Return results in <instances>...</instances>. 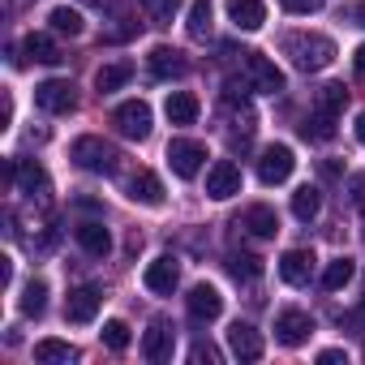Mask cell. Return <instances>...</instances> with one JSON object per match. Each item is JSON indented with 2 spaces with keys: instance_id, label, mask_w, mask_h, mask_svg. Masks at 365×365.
Instances as JSON below:
<instances>
[{
  "instance_id": "cell-26",
  "label": "cell",
  "mask_w": 365,
  "mask_h": 365,
  "mask_svg": "<svg viewBox=\"0 0 365 365\" xmlns=\"http://www.w3.org/2000/svg\"><path fill=\"white\" fill-rule=\"evenodd\" d=\"M318 211H322V194H318L314 185H301V190L292 194V215H297L301 224H309Z\"/></svg>"
},
{
  "instance_id": "cell-10",
  "label": "cell",
  "mask_w": 365,
  "mask_h": 365,
  "mask_svg": "<svg viewBox=\"0 0 365 365\" xmlns=\"http://www.w3.org/2000/svg\"><path fill=\"white\" fill-rule=\"evenodd\" d=\"M185 309H190L194 322H215V318L224 314V297H220V288H211V284H194L190 297H185Z\"/></svg>"
},
{
  "instance_id": "cell-46",
  "label": "cell",
  "mask_w": 365,
  "mask_h": 365,
  "mask_svg": "<svg viewBox=\"0 0 365 365\" xmlns=\"http://www.w3.org/2000/svg\"><path fill=\"white\" fill-rule=\"evenodd\" d=\"M78 5H99V0H78Z\"/></svg>"
},
{
  "instance_id": "cell-6",
  "label": "cell",
  "mask_w": 365,
  "mask_h": 365,
  "mask_svg": "<svg viewBox=\"0 0 365 365\" xmlns=\"http://www.w3.org/2000/svg\"><path fill=\"white\" fill-rule=\"evenodd\" d=\"M112 125L120 129V138L142 142V138H150V108H146L142 99H129V103H120V108L112 112Z\"/></svg>"
},
{
  "instance_id": "cell-34",
  "label": "cell",
  "mask_w": 365,
  "mask_h": 365,
  "mask_svg": "<svg viewBox=\"0 0 365 365\" xmlns=\"http://www.w3.org/2000/svg\"><path fill=\"white\" fill-rule=\"evenodd\" d=\"M129 339H133V335H129V327H125L120 318L103 322V344H108L112 352H125V348H129Z\"/></svg>"
},
{
  "instance_id": "cell-39",
  "label": "cell",
  "mask_w": 365,
  "mask_h": 365,
  "mask_svg": "<svg viewBox=\"0 0 365 365\" xmlns=\"http://www.w3.org/2000/svg\"><path fill=\"white\" fill-rule=\"evenodd\" d=\"M318 361H322V365H339V361H348V356H344L339 348H322V352H318Z\"/></svg>"
},
{
  "instance_id": "cell-44",
  "label": "cell",
  "mask_w": 365,
  "mask_h": 365,
  "mask_svg": "<svg viewBox=\"0 0 365 365\" xmlns=\"http://www.w3.org/2000/svg\"><path fill=\"white\" fill-rule=\"evenodd\" d=\"M356 138H361V146H365V112L356 116Z\"/></svg>"
},
{
  "instance_id": "cell-20",
  "label": "cell",
  "mask_w": 365,
  "mask_h": 365,
  "mask_svg": "<svg viewBox=\"0 0 365 365\" xmlns=\"http://www.w3.org/2000/svg\"><path fill=\"white\" fill-rule=\"evenodd\" d=\"M146 65H150V73H155V78H180V73H185V56H180L176 48H168V43L150 48Z\"/></svg>"
},
{
  "instance_id": "cell-23",
  "label": "cell",
  "mask_w": 365,
  "mask_h": 365,
  "mask_svg": "<svg viewBox=\"0 0 365 365\" xmlns=\"http://www.w3.org/2000/svg\"><path fill=\"white\" fill-rule=\"evenodd\" d=\"M129 78H133V65H129V61H112V65H103V69L95 73V86H99V95H112V91H120Z\"/></svg>"
},
{
  "instance_id": "cell-8",
  "label": "cell",
  "mask_w": 365,
  "mask_h": 365,
  "mask_svg": "<svg viewBox=\"0 0 365 365\" xmlns=\"http://www.w3.org/2000/svg\"><path fill=\"white\" fill-rule=\"evenodd\" d=\"M309 335H314V318H309L305 309H284V314L275 318V339H279L284 348H301Z\"/></svg>"
},
{
  "instance_id": "cell-41",
  "label": "cell",
  "mask_w": 365,
  "mask_h": 365,
  "mask_svg": "<svg viewBox=\"0 0 365 365\" xmlns=\"http://www.w3.org/2000/svg\"><path fill=\"white\" fill-rule=\"evenodd\" d=\"M9 120H14V99L5 95V108H0V129H9Z\"/></svg>"
},
{
  "instance_id": "cell-11",
  "label": "cell",
  "mask_w": 365,
  "mask_h": 365,
  "mask_svg": "<svg viewBox=\"0 0 365 365\" xmlns=\"http://www.w3.org/2000/svg\"><path fill=\"white\" fill-rule=\"evenodd\" d=\"M146 288L155 292V297H172L176 292V284H180V262L172 258V254H163V258H155L150 267H146Z\"/></svg>"
},
{
  "instance_id": "cell-45",
  "label": "cell",
  "mask_w": 365,
  "mask_h": 365,
  "mask_svg": "<svg viewBox=\"0 0 365 365\" xmlns=\"http://www.w3.org/2000/svg\"><path fill=\"white\" fill-rule=\"evenodd\" d=\"M356 22L365 26V0H361V5H356Z\"/></svg>"
},
{
  "instance_id": "cell-36",
  "label": "cell",
  "mask_w": 365,
  "mask_h": 365,
  "mask_svg": "<svg viewBox=\"0 0 365 365\" xmlns=\"http://www.w3.org/2000/svg\"><path fill=\"white\" fill-rule=\"evenodd\" d=\"M190 361H194V365H215V361H220V348H215V344H194V348H190Z\"/></svg>"
},
{
  "instance_id": "cell-29",
  "label": "cell",
  "mask_w": 365,
  "mask_h": 365,
  "mask_svg": "<svg viewBox=\"0 0 365 365\" xmlns=\"http://www.w3.org/2000/svg\"><path fill=\"white\" fill-rule=\"evenodd\" d=\"M43 309H48V284L43 279H31L26 292H22V314L26 318H39Z\"/></svg>"
},
{
  "instance_id": "cell-18",
  "label": "cell",
  "mask_w": 365,
  "mask_h": 365,
  "mask_svg": "<svg viewBox=\"0 0 365 365\" xmlns=\"http://www.w3.org/2000/svg\"><path fill=\"white\" fill-rule=\"evenodd\" d=\"M228 22L237 31H258L267 22V5L262 0H228Z\"/></svg>"
},
{
  "instance_id": "cell-42",
  "label": "cell",
  "mask_w": 365,
  "mask_h": 365,
  "mask_svg": "<svg viewBox=\"0 0 365 365\" xmlns=\"http://www.w3.org/2000/svg\"><path fill=\"white\" fill-rule=\"evenodd\" d=\"M0 279H5V284L14 279V258H0Z\"/></svg>"
},
{
  "instance_id": "cell-14",
  "label": "cell",
  "mask_w": 365,
  "mask_h": 365,
  "mask_svg": "<svg viewBox=\"0 0 365 365\" xmlns=\"http://www.w3.org/2000/svg\"><path fill=\"white\" fill-rule=\"evenodd\" d=\"M309 275H314V254H309V250H288V254L279 258V279H284V284L305 288Z\"/></svg>"
},
{
  "instance_id": "cell-31",
  "label": "cell",
  "mask_w": 365,
  "mask_h": 365,
  "mask_svg": "<svg viewBox=\"0 0 365 365\" xmlns=\"http://www.w3.org/2000/svg\"><path fill=\"white\" fill-rule=\"evenodd\" d=\"M344 103H348V91H344L339 82H327V86L318 91V103H314V108H318V112H331V116H339V112H344Z\"/></svg>"
},
{
  "instance_id": "cell-12",
  "label": "cell",
  "mask_w": 365,
  "mask_h": 365,
  "mask_svg": "<svg viewBox=\"0 0 365 365\" xmlns=\"http://www.w3.org/2000/svg\"><path fill=\"white\" fill-rule=\"evenodd\" d=\"M99 305H103V292H99L95 284H82V288L69 292V301H65V318H69V322H95Z\"/></svg>"
},
{
  "instance_id": "cell-43",
  "label": "cell",
  "mask_w": 365,
  "mask_h": 365,
  "mask_svg": "<svg viewBox=\"0 0 365 365\" xmlns=\"http://www.w3.org/2000/svg\"><path fill=\"white\" fill-rule=\"evenodd\" d=\"M322 176H339V159H327L322 163Z\"/></svg>"
},
{
  "instance_id": "cell-19",
  "label": "cell",
  "mask_w": 365,
  "mask_h": 365,
  "mask_svg": "<svg viewBox=\"0 0 365 365\" xmlns=\"http://www.w3.org/2000/svg\"><path fill=\"white\" fill-rule=\"evenodd\" d=\"M237 228H250L254 237H262V241H271V237L279 232V215H275L271 207H262V202H258V207H250V211H245V215L237 220Z\"/></svg>"
},
{
  "instance_id": "cell-21",
  "label": "cell",
  "mask_w": 365,
  "mask_h": 365,
  "mask_svg": "<svg viewBox=\"0 0 365 365\" xmlns=\"http://www.w3.org/2000/svg\"><path fill=\"white\" fill-rule=\"evenodd\" d=\"M163 112H168L172 125H194L202 108H198V95H190V91H172L168 103H163Z\"/></svg>"
},
{
  "instance_id": "cell-16",
  "label": "cell",
  "mask_w": 365,
  "mask_h": 365,
  "mask_svg": "<svg viewBox=\"0 0 365 365\" xmlns=\"http://www.w3.org/2000/svg\"><path fill=\"white\" fill-rule=\"evenodd\" d=\"M228 348H232V356H241V361H258V356H262V335H258L250 322H232V327H228Z\"/></svg>"
},
{
  "instance_id": "cell-2",
  "label": "cell",
  "mask_w": 365,
  "mask_h": 365,
  "mask_svg": "<svg viewBox=\"0 0 365 365\" xmlns=\"http://www.w3.org/2000/svg\"><path fill=\"white\" fill-rule=\"evenodd\" d=\"M69 155H73V163H78V168H86V172H95V176H112V172L120 168V150H116L112 142L95 138V133L78 138Z\"/></svg>"
},
{
  "instance_id": "cell-13",
  "label": "cell",
  "mask_w": 365,
  "mask_h": 365,
  "mask_svg": "<svg viewBox=\"0 0 365 365\" xmlns=\"http://www.w3.org/2000/svg\"><path fill=\"white\" fill-rule=\"evenodd\" d=\"M172 348H176L172 327L168 322H150V331L142 335V356L155 361V365H163V361H172Z\"/></svg>"
},
{
  "instance_id": "cell-17",
  "label": "cell",
  "mask_w": 365,
  "mask_h": 365,
  "mask_svg": "<svg viewBox=\"0 0 365 365\" xmlns=\"http://www.w3.org/2000/svg\"><path fill=\"white\" fill-rule=\"evenodd\" d=\"M73 237H78V245H82L91 258H103V254L112 250V232H108L99 220H82V224L73 228Z\"/></svg>"
},
{
  "instance_id": "cell-1",
  "label": "cell",
  "mask_w": 365,
  "mask_h": 365,
  "mask_svg": "<svg viewBox=\"0 0 365 365\" xmlns=\"http://www.w3.org/2000/svg\"><path fill=\"white\" fill-rule=\"evenodd\" d=\"M284 56H292L297 69L318 73V69H327V65L335 61V43H331L327 35H305V31H297V35L284 39Z\"/></svg>"
},
{
  "instance_id": "cell-25",
  "label": "cell",
  "mask_w": 365,
  "mask_h": 365,
  "mask_svg": "<svg viewBox=\"0 0 365 365\" xmlns=\"http://www.w3.org/2000/svg\"><path fill=\"white\" fill-rule=\"evenodd\" d=\"M73 356H78V352H73L65 339H39V344H35V361H39V365H69Z\"/></svg>"
},
{
  "instance_id": "cell-4",
  "label": "cell",
  "mask_w": 365,
  "mask_h": 365,
  "mask_svg": "<svg viewBox=\"0 0 365 365\" xmlns=\"http://www.w3.org/2000/svg\"><path fill=\"white\" fill-rule=\"evenodd\" d=\"M245 78H250V86L262 91V95H279V91H284L279 65H275L271 56H262V52H245Z\"/></svg>"
},
{
  "instance_id": "cell-30",
  "label": "cell",
  "mask_w": 365,
  "mask_h": 365,
  "mask_svg": "<svg viewBox=\"0 0 365 365\" xmlns=\"http://www.w3.org/2000/svg\"><path fill=\"white\" fill-rule=\"evenodd\" d=\"M48 22H52V31H56V35H69V39H73V35H82V14H78V9H69V5L52 9V18H48Z\"/></svg>"
},
{
  "instance_id": "cell-27",
  "label": "cell",
  "mask_w": 365,
  "mask_h": 365,
  "mask_svg": "<svg viewBox=\"0 0 365 365\" xmlns=\"http://www.w3.org/2000/svg\"><path fill=\"white\" fill-rule=\"evenodd\" d=\"M301 133H305V138H314V142H331V138H335V116H331V112H318V108H314V112L305 116Z\"/></svg>"
},
{
  "instance_id": "cell-38",
  "label": "cell",
  "mask_w": 365,
  "mask_h": 365,
  "mask_svg": "<svg viewBox=\"0 0 365 365\" xmlns=\"http://www.w3.org/2000/svg\"><path fill=\"white\" fill-rule=\"evenodd\" d=\"M348 194H352V202L365 211V172H356V176L348 180Z\"/></svg>"
},
{
  "instance_id": "cell-9",
  "label": "cell",
  "mask_w": 365,
  "mask_h": 365,
  "mask_svg": "<svg viewBox=\"0 0 365 365\" xmlns=\"http://www.w3.org/2000/svg\"><path fill=\"white\" fill-rule=\"evenodd\" d=\"M207 194H211L215 202L241 194V168H237L232 159H215V163H211V172H207Z\"/></svg>"
},
{
  "instance_id": "cell-40",
  "label": "cell",
  "mask_w": 365,
  "mask_h": 365,
  "mask_svg": "<svg viewBox=\"0 0 365 365\" xmlns=\"http://www.w3.org/2000/svg\"><path fill=\"white\" fill-rule=\"evenodd\" d=\"M352 69H356V78H365V43L352 52Z\"/></svg>"
},
{
  "instance_id": "cell-22",
  "label": "cell",
  "mask_w": 365,
  "mask_h": 365,
  "mask_svg": "<svg viewBox=\"0 0 365 365\" xmlns=\"http://www.w3.org/2000/svg\"><path fill=\"white\" fill-rule=\"evenodd\" d=\"M22 52L31 56V61H39V65H61L65 56H61V48H56V39L52 35H43V31H31L26 35V43H22Z\"/></svg>"
},
{
  "instance_id": "cell-37",
  "label": "cell",
  "mask_w": 365,
  "mask_h": 365,
  "mask_svg": "<svg viewBox=\"0 0 365 365\" xmlns=\"http://www.w3.org/2000/svg\"><path fill=\"white\" fill-rule=\"evenodd\" d=\"M279 5H284L288 14H318L322 0H279Z\"/></svg>"
},
{
  "instance_id": "cell-32",
  "label": "cell",
  "mask_w": 365,
  "mask_h": 365,
  "mask_svg": "<svg viewBox=\"0 0 365 365\" xmlns=\"http://www.w3.org/2000/svg\"><path fill=\"white\" fill-rule=\"evenodd\" d=\"M190 35L194 39L211 35V0H194V5H190Z\"/></svg>"
},
{
  "instance_id": "cell-33",
  "label": "cell",
  "mask_w": 365,
  "mask_h": 365,
  "mask_svg": "<svg viewBox=\"0 0 365 365\" xmlns=\"http://www.w3.org/2000/svg\"><path fill=\"white\" fill-rule=\"evenodd\" d=\"M142 9H146V18H150L155 26H168L172 14L180 9V0H142Z\"/></svg>"
},
{
  "instance_id": "cell-7",
  "label": "cell",
  "mask_w": 365,
  "mask_h": 365,
  "mask_svg": "<svg viewBox=\"0 0 365 365\" xmlns=\"http://www.w3.org/2000/svg\"><path fill=\"white\" fill-rule=\"evenodd\" d=\"M292 168H297L292 146H267L258 155V180L262 185H284V180L292 176Z\"/></svg>"
},
{
  "instance_id": "cell-35",
  "label": "cell",
  "mask_w": 365,
  "mask_h": 365,
  "mask_svg": "<svg viewBox=\"0 0 365 365\" xmlns=\"http://www.w3.org/2000/svg\"><path fill=\"white\" fill-rule=\"evenodd\" d=\"M228 271H232L237 279H254V275L262 271V258H254V254H232V258H228Z\"/></svg>"
},
{
  "instance_id": "cell-24",
  "label": "cell",
  "mask_w": 365,
  "mask_h": 365,
  "mask_svg": "<svg viewBox=\"0 0 365 365\" xmlns=\"http://www.w3.org/2000/svg\"><path fill=\"white\" fill-rule=\"evenodd\" d=\"M18 185H22V194H31V198H39V202H43V198H48V172H43L39 163H31V159H26V163L18 168Z\"/></svg>"
},
{
  "instance_id": "cell-5",
  "label": "cell",
  "mask_w": 365,
  "mask_h": 365,
  "mask_svg": "<svg viewBox=\"0 0 365 365\" xmlns=\"http://www.w3.org/2000/svg\"><path fill=\"white\" fill-rule=\"evenodd\" d=\"M35 103H39L43 112H52V116L73 112V108H78L73 82H65V78H48V82H39V86H35Z\"/></svg>"
},
{
  "instance_id": "cell-15",
  "label": "cell",
  "mask_w": 365,
  "mask_h": 365,
  "mask_svg": "<svg viewBox=\"0 0 365 365\" xmlns=\"http://www.w3.org/2000/svg\"><path fill=\"white\" fill-rule=\"evenodd\" d=\"M129 198L133 202H142V207H159L163 202V180L155 176V172H146V168H138L133 176H129Z\"/></svg>"
},
{
  "instance_id": "cell-3",
  "label": "cell",
  "mask_w": 365,
  "mask_h": 365,
  "mask_svg": "<svg viewBox=\"0 0 365 365\" xmlns=\"http://www.w3.org/2000/svg\"><path fill=\"white\" fill-rule=\"evenodd\" d=\"M168 163H172V172L180 180L198 176L202 163H207V142H198V138H172L168 142Z\"/></svg>"
},
{
  "instance_id": "cell-28",
  "label": "cell",
  "mask_w": 365,
  "mask_h": 365,
  "mask_svg": "<svg viewBox=\"0 0 365 365\" xmlns=\"http://www.w3.org/2000/svg\"><path fill=\"white\" fill-rule=\"evenodd\" d=\"M352 271H356V267H352V258H335V262L322 271V288H327V292L348 288V284H352Z\"/></svg>"
}]
</instances>
